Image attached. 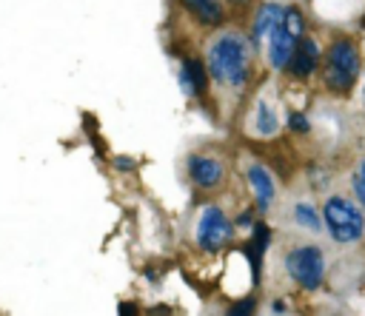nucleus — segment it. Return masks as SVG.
Segmentation results:
<instances>
[{"instance_id":"nucleus-1","label":"nucleus","mask_w":365,"mask_h":316,"mask_svg":"<svg viewBox=\"0 0 365 316\" xmlns=\"http://www.w3.org/2000/svg\"><path fill=\"white\" fill-rule=\"evenodd\" d=\"M208 71L217 83L242 88L248 80V48L240 34H220L208 48Z\"/></svg>"},{"instance_id":"nucleus-2","label":"nucleus","mask_w":365,"mask_h":316,"mask_svg":"<svg viewBox=\"0 0 365 316\" xmlns=\"http://www.w3.org/2000/svg\"><path fill=\"white\" fill-rule=\"evenodd\" d=\"M322 225L334 242L348 245L365 233V211L345 196H328L322 205Z\"/></svg>"},{"instance_id":"nucleus-3","label":"nucleus","mask_w":365,"mask_h":316,"mask_svg":"<svg viewBox=\"0 0 365 316\" xmlns=\"http://www.w3.org/2000/svg\"><path fill=\"white\" fill-rule=\"evenodd\" d=\"M359 48L354 40L348 37H339L336 43H331L328 48V57H325V85L328 91H336V94H345L354 88L356 77H359Z\"/></svg>"},{"instance_id":"nucleus-4","label":"nucleus","mask_w":365,"mask_h":316,"mask_svg":"<svg viewBox=\"0 0 365 316\" xmlns=\"http://www.w3.org/2000/svg\"><path fill=\"white\" fill-rule=\"evenodd\" d=\"M285 270L302 290H317L325 279V256L317 245H297L285 253Z\"/></svg>"},{"instance_id":"nucleus-5","label":"nucleus","mask_w":365,"mask_h":316,"mask_svg":"<svg viewBox=\"0 0 365 316\" xmlns=\"http://www.w3.org/2000/svg\"><path fill=\"white\" fill-rule=\"evenodd\" d=\"M299 40H302V11L291 6V9H285L282 26L268 40V60H271V65L274 68H288Z\"/></svg>"},{"instance_id":"nucleus-6","label":"nucleus","mask_w":365,"mask_h":316,"mask_svg":"<svg viewBox=\"0 0 365 316\" xmlns=\"http://www.w3.org/2000/svg\"><path fill=\"white\" fill-rule=\"evenodd\" d=\"M234 236V222L225 216L220 205H205L197 222V245L202 251H220Z\"/></svg>"},{"instance_id":"nucleus-7","label":"nucleus","mask_w":365,"mask_h":316,"mask_svg":"<svg viewBox=\"0 0 365 316\" xmlns=\"http://www.w3.org/2000/svg\"><path fill=\"white\" fill-rule=\"evenodd\" d=\"M185 171H188V179L202 191H214L225 179L222 162L217 157H211V154H191L188 162H185Z\"/></svg>"},{"instance_id":"nucleus-8","label":"nucleus","mask_w":365,"mask_h":316,"mask_svg":"<svg viewBox=\"0 0 365 316\" xmlns=\"http://www.w3.org/2000/svg\"><path fill=\"white\" fill-rule=\"evenodd\" d=\"M248 185H251V194H254L257 211H262V214H265V211L271 208V202H274V194H277L271 171H268L265 165L254 162V165L248 168Z\"/></svg>"},{"instance_id":"nucleus-9","label":"nucleus","mask_w":365,"mask_h":316,"mask_svg":"<svg viewBox=\"0 0 365 316\" xmlns=\"http://www.w3.org/2000/svg\"><path fill=\"white\" fill-rule=\"evenodd\" d=\"M282 20H285V9H282V6H277V3L259 6V9H257V17H254V31H251L254 43L262 46L265 40H271L274 31L282 26Z\"/></svg>"},{"instance_id":"nucleus-10","label":"nucleus","mask_w":365,"mask_h":316,"mask_svg":"<svg viewBox=\"0 0 365 316\" xmlns=\"http://www.w3.org/2000/svg\"><path fill=\"white\" fill-rule=\"evenodd\" d=\"M317 65H319V46H317L314 37H302V40L297 43V51H294L291 63H288V71H291L294 77L305 80V77H311V74L317 71Z\"/></svg>"},{"instance_id":"nucleus-11","label":"nucleus","mask_w":365,"mask_h":316,"mask_svg":"<svg viewBox=\"0 0 365 316\" xmlns=\"http://www.w3.org/2000/svg\"><path fill=\"white\" fill-rule=\"evenodd\" d=\"M180 83L185 88V94L191 97H202L208 91V74H205V65L194 57H185L182 65H180Z\"/></svg>"},{"instance_id":"nucleus-12","label":"nucleus","mask_w":365,"mask_h":316,"mask_svg":"<svg viewBox=\"0 0 365 316\" xmlns=\"http://www.w3.org/2000/svg\"><path fill=\"white\" fill-rule=\"evenodd\" d=\"M265 245H268V228L262 225V222H257L254 225V233H251V239L245 242V256H248V262H251V273H254V282H257V270H259V259L265 256Z\"/></svg>"},{"instance_id":"nucleus-13","label":"nucleus","mask_w":365,"mask_h":316,"mask_svg":"<svg viewBox=\"0 0 365 316\" xmlns=\"http://www.w3.org/2000/svg\"><path fill=\"white\" fill-rule=\"evenodd\" d=\"M182 6L202 26H220L222 23V6H220V0H182Z\"/></svg>"},{"instance_id":"nucleus-14","label":"nucleus","mask_w":365,"mask_h":316,"mask_svg":"<svg viewBox=\"0 0 365 316\" xmlns=\"http://www.w3.org/2000/svg\"><path fill=\"white\" fill-rule=\"evenodd\" d=\"M294 219L299 228H308V231H319L322 228V216L317 214V208L311 202H297L294 205Z\"/></svg>"},{"instance_id":"nucleus-15","label":"nucleus","mask_w":365,"mask_h":316,"mask_svg":"<svg viewBox=\"0 0 365 316\" xmlns=\"http://www.w3.org/2000/svg\"><path fill=\"white\" fill-rule=\"evenodd\" d=\"M277 128H279V120H277L274 108L268 102H259L257 105V131L262 137H271V134H277Z\"/></svg>"},{"instance_id":"nucleus-16","label":"nucleus","mask_w":365,"mask_h":316,"mask_svg":"<svg viewBox=\"0 0 365 316\" xmlns=\"http://www.w3.org/2000/svg\"><path fill=\"white\" fill-rule=\"evenodd\" d=\"M351 188H354V196H356V202L362 205V211H365V159L356 165V171L351 174Z\"/></svg>"},{"instance_id":"nucleus-17","label":"nucleus","mask_w":365,"mask_h":316,"mask_svg":"<svg viewBox=\"0 0 365 316\" xmlns=\"http://www.w3.org/2000/svg\"><path fill=\"white\" fill-rule=\"evenodd\" d=\"M288 128H291L294 134H308V131H311V120H308L305 114L294 111V114L288 117Z\"/></svg>"},{"instance_id":"nucleus-18","label":"nucleus","mask_w":365,"mask_h":316,"mask_svg":"<svg viewBox=\"0 0 365 316\" xmlns=\"http://www.w3.org/2000/svg\"><path fill=\"white\" fill-rule=\"evenodd\" d=\"M251 313H254V299H242V302L231 305L225 316H251Z\"/></svg>"},{"instance_id":"nucleus-19","label":"nucleus","mask_w":365,"mask_h":316,"mask_svg":"<svg viewBox=\"0 0 365 316\" xmlns=\"http://www.w3.org/2000/svg\"><path fill=\"white\" fill-rule=\"evenodd\" d=\"M120 316H137V307H134L131 302H123V305H120Z\"/></svg>"},{"instance_id":"nucleus-20","label":"nucleus","mask_w":365,"mask_h":316,"mask_svg":"<svg viewBox=\"0 0 365 316\" xmlns=\"http://www.w3.org/2000/svg\"><path fill=\"white\" fill-rule=\"evenodd\" d=\"M117 168H134V162L131 159H117Z\"/></svg>"},{"instance_id":"nucleus-21","label":"nucleus","mask_w":365,"mask_h":316,"mask_svg":"<svg viewBox=\"0 0 365 316\" xmlns=\"http://www.w3.org/2000/svg\"><path fill=\"white\" fill-rule=\"evenodd\" d=\"M237 3H242V0H237Z\"/></svg>"}]
</instances>
